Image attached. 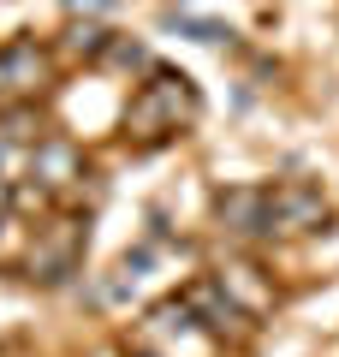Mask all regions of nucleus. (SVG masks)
Segmentation results:
<instances>
[{"instance_id": "nucleus-1", "label": "nucleus", "mask_w": 339, "mask_h": 357, "mask_svg": "<svg viewBox=\"0 0 339 357\" xmlns=\"http://www.w3.org/2000/svg\"><path fill=\"white\" fill-rule=\"evenodd\" d=\"M220 227L239 232V238H298L333 220L327 197L303 178H280V185H239V191H220Z\"/></svg>"}, {"instance_id": "nucleus-2", "label": "nucleus", "mask_w": 339, "mask_h": 357, "mask_svg": "<svg viewBox=\"0 0 339 357\" xmlns=\"http://www.w3.org/2000/svg\"><path fill=\"white\" fill-rule=\"evenodd\" d=\"M202 114V96L185 72H149V84H137L126 107V137L137 149H155V143H173L179 131H190Z\"/></svg>"}, {"instance_id": "nucleus-3", "label": "nucleus", "mask_w": 339, "mask_h": 357, "mask_svg": "<svg viewBox=\"0 0 339 357\" xmlns=\"http://www.w3.org/2000/svg\"><path fill=\"white\" fill-rule=\"evenodd\" d=\"M24 262H30V280H42V286H60L66 274H77V262H84V220L54 215L48 227H36Z\"/></svg>"}, {"instance_id": "nucleus-4", "label": "nucleus", "mask_w": 339, "mask_h": 357, "mask_svg": "<svg viewBox=\"0 0 339 357\" xmlns=\"http://www.w3.org/2000/svg\"><path fill=\"white\" fill-rule=\"evenodd\" d=\"M48 84V54L30 36H13L0 48V96H36Z\"/></svg>"}, {"instance_id": "nucleus-5", "label": "nucleus", "mask_w": 339, "mask_h": 357, "mask_svg": "<svg viewBox=\"0 0 339 357\" xmlns=\"http://www.w3.org/2000/svg\"><path fill=\"white\" fill-rule=\"evenodd\" d=\"M30 173H36L42 185H72V178H84V161H77L72 143H42L36 161H30Z\"/></svg>"}]
</instances>
